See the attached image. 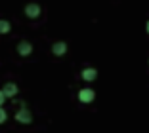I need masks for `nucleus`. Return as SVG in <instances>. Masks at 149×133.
Masks as SVG:
<instances>
[{
  "instance_id": "nucleus-3",
  "label": "nucleus",
  "mask_w": 149,
  "mask_h": 133,
  "mask_svg": "<svg viewBox=\"0 0 149 133\" xmlns=\"http://www.w3.org/2000/svg\"><path fill=\"white\" fill-rule=\"evenodd\" d=\"M6 93V97H13V95H17V86H15V84H13V82H8V84H6L4 86V90H2Z\"/></svg>"
},
{
  "instance_id": "nucleus-1",
  "label": "nucleus",
  "mask_w": 149,
  "mask_h": 133,
  "mask_svg": "<svg viewBox=\"0 0 149 133\" xmlns=\"http://www.w3.org/2000/svg\"><path fill=\"white\" fill-rule=\"evenodd\" d=\"M96 99V91L90 90V88H84V90L79 91V101L80 103H92Z\"/></svg>"
},
{
  "instance_id": "nucleus-6",
  "label": "nucleus",
  "mask_w": 149,
  "mask_h": 133,
  "mask_svg": "<svg viewBox=\"0 0 149 133\" xmlns=\"http://www.w3.org/2000/svg\"><path fill=\"white\" fill-rule=\"evenodd\" d=\"M17 50H19V53H21V55H29L33 48H31V44H29V42H21L17 46Z\"/></svg>"
},
{
  "instance_id": "nucleus-7",
  "label": "nucleus",
  "mask_w": 149,
  "mask_h": 133,
  "mask_svg": "<svg viewBox=\"0 0 149 133\" xmlns=\"http://www.w3.org/2000/svg\"><path fill=\"white\" fill-rule=\"evenodd\" d=\"M67 52V46L63 42H57V44H54V53L56 55H63V53Z\"/></svg>"
},
{
  "instance_id": "nucleus-2",
  "label": "nucleus",
  "mask_w": 149,
  "mask_h": 133,
  "mask_svg": "<svg viewBox=\"0 0 149 133\" xmlns=\"http://www.w3.org/2000/svg\"><path fill=\"white\" fill-rule=\"evenodd\" d=\"M15 120H17L19 124H31V122H33V114H31V110H27V108L23 107L21 110L15 112Z\"/></svg>"
},
{
  "instance_id": "nucleus-10",
  "label": "nucleus",
  "mask_w": 149,
  "mask_h": 133,
  "mask_svg": "<svg viewBox=\"0 0 149 133\" xmlns=\"http://www.w3.org/2000/svg\"><path fill=\"white\" fill-rule=\"evenodd\" d=\"M4 101H6V93L2 90H0V107H2V105H4Z\"/></svg>"
},
{
  "instance_id": "nucleus-11",
  "label": "nucleus",
  "mask_w": 149,
  "mask_h": 133,
  "mask_svg": "<svg viewBox=\"0 0 149 133\" xmlns=\"http://www.w3.org/2000/svg\"><path fill=\"white\" fill-rule=\"evenodd\" d=\"M147 32H149V23H147Z\"/></svg>"
},
{
  "instance_id": "nucleus-8",
  "label": "nucleus",
  "mask_w": 149,
  "mask_h": 133,
  "mask_svg": "<svg viewBox=\"0 0 149 133\" xmlns=\"http://www.w3.org/2000/svg\"><path fill=\"white\" fill-rule=\"evenodd\" d=\"M10 30V23L8 21H0V32H8Z\"/></svg>"
},
{
  "instance_id": "nucleus-9",
  "label": "nucleus",
  "mask_w": 149,
  "mask_h": 133,
  "mask_svg": "<svg viewBox=\"0 0 149 133\" xmlns=\"http://www.w3.org/2000/svg\"><path fill=\"white\" fill-rule=\"evenodd\" d=\"M6 118H8V114H6V110L2 107H0V124H4L6 122Z\"/></svg>"
},
{
  "instance_id": "nucleus-5",
  "label": "nucleus",
  "mask_w": 149,
  "mask_h": 133,
  "mask_svg": "<svg viewBox=\"0 0 149 133\" xmlns=\"http://www.w3.org/2000/svg\"><path fill=\"white\" fill-rule=\"evenodd\" d=\"M25 12H27V15H29V17H36V15L40 13V8H38V4H29Z\"/></svg>"
},
{
  "instance_id": "nucleus-4",
  "label": "nucleus",
  "mask_w": 149,
  "mask_h": 133,
  "mask_svg": "<svg viewBox=\"0 0 149 133\" xmlns=\"http://www.w3.org/2000/svg\"><path fill=\"white\" fill-rule=\"evenodd\" d=\"M96 76H97L96 69H84L82 70V80H86V82H94Z\"/></svg>"
}]
</instances>
